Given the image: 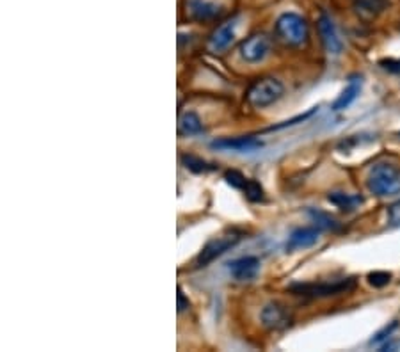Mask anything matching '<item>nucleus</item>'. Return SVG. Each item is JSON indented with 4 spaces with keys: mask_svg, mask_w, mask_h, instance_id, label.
<instances>
[{
    "mask_svg": "<svg viewBox=\"0 0 400 352\" xmlns=\"http://www.w3.org/2000/svg\"><path fill=\"white\" fill-rule=\"evenodd\" d=\"M212 148L219 151H235V153H251L262 148V141L253 135H240V137H221L215 139Z\"/></svg>",
    "mask_w": 400,
    "mask_h": 352,
    "instance_id": "1a4fd4ad",
    "label": "nucleus"
},
{
    "mask_svg": "<svg viewBox=\"0 0 400 352\" xmlns=\"http://www.w3.org/2000/svg\"><path fill=\"white\" fill-rule=\"evenodd\" d=\"M260 319H262V324L270 331H283L292 326V313L282 303H269L262 309Z\"/></svg>",
    "mask_w": 400,
    "mask_h": 352,
    "instance_id": "6e6552de",
    "label": "nucleus"
},
{
    "mask_svg": "<svg viewBox=\"0 0 400 352\" xmlns=\"http://www.w3.org/2000/svg\"><path fill=\"white\" fill-rule=\"evenodd\" d=\"M274 34L286 47L301 48L309 40L308 22L298 13H283L274 25Z\"/></svg>",
    "mask_w": 400,
    "mask_h": 352,
    "instance_id": "f03ea898",
    "label": "nucleus"
},
{
    "mask_svg": "<svg viewBox=\"0 0 400 352\" xmlns=\"http://www.w3.org/2000/svg\"><path fill=\"white\" fill-rule=\"evenodd\" d=\"M392 281V273H386V270H376V273L369 274V283L376 289H383Z\"/></svg>",
    "mask_w": 400,
    "mask_h": 352,
    "instance_id": "4be33fe9",
    "label": "nucleus"
},
{
    "mask_svg": "<svg viewBox=\"0 0 400 352\" xmlns=\"http://www.w3.org/2000/svg\"><path fill=\"white\" fill-rule=\"evenodd\" d=\"M379 64L385 68L386 72L400 73V59H383Z\"/></svg>",
    "mask_w": 400,
    "mask_h": 352,
    "instance_id": "5701e85b",
    "label": "nucleus"
},
{
    "mask_svg": "<svg viewBox=\"0 0 400 352\" xmlns=\"http://www.w3.org/2000/svg\"><path fill=\"white\" fill-rule=\"evenodd\" d=\"M318 32H321L322 43H324L325 50H328L331 56H340L341 52H344V41H341L340 32H338L337 25H334L331 16L321 15V18H318Z\"/></svg>",
    "mask_w": 400,
    "mask_h": 352,
    "instance_id": "9d476101",
    "label": "nucleus"
},
{
    "mask_svg": "<svg viewBox=\"0 0 400 352\" xmlns=\"http://www.w3.org/2000/svg\"><path fill=\"white\" fill-rule=\"evenodd\" d=\"M309 215L315 219L318 228H328V230H338V222L333 217H329L324 212H318V210H309Z\"/></svg>",
    "mask_w": 400,
    "mask_h": 352,
    "instance_id": "aec40b11",
    "label": "nucleus"
},
{
    "mask_svg": "<svg viewBox=\"0 0 400 352\" xmlns=\"http://www.w3.org/2000/svg\"><path fill=\"white\" fill-rule=\"evenodd\" d=\"M183 166L189 171H194V173H208V171H214V164H208L203 158L196 157V155H183L182 157Z\"/></svg>",
    "mask_w": 400,
    "mask_h": 352,
    "instance_id": "a211bd4d",
    "label": "nucleus"
},
{
    "mask_svg": "<svg viewBox=\"0 0 400 352\" xmlns=\"http://www.w3.org/2000/svg\"><path fill=\"white\" fill-rule=\"evenodd\" d=\"M178 132L182 135H199L205 132L203 121L196 112L187 111L178 119Z\"/></svg>",
    "mask_w": 400,
    "mask_h": 352,
    "instance_id": "dca6fc26",
    "label": "nucleus"
},
{
    "mask_svg": "<svg viewBox=\"0 0 400 352\" xmlns=\"http://www.w3.org/2000/svg\"><path fill=\"white\" fill-rule=\"evenodd\" d=\"M244 194L249 201H262L263 199V187L260 185V182H256L254 178H247L246 185H244Z\"/></svg>",
    "mask_w": 400,
    "mask_h": 352,
    "instance_id": "6ab92c4d",
    "label": "nucleus"
},
{
    "mask_svg": "<svg viewBox=\"0 0 400 352\" xmlns=\"http://www.w3.org/2000/svg\"><path fill=\"white\" fill-rule=\"evenodd\" d=\"M361 86H363V77H360V75L351 77L347 86L344 87V91H341L340 95H338V98L333 102L331 109H333L334 112H340V111H345V109H349L351 105L356 102L357 96H360Z\"/></svg>",
    "mask_w": 400,
    "mask_h": 352,
    "instance_id": "4468645a",
    "label": "nucleus"
},
{
    "mask_svg": "<svg viewBox=\"0 0 400 352\" xmlns=\"http://www.w3.org/2000/svg\"><path fill=\"white\" fill-rule=\"evenodd\" d=\"M185 13L190 20L206 24L215 22L224 13V6L217 0H185Z\"/></svg>",
    "mask_w": 400,
    "mask_h": 352,
    "instance_id": "0eeeda50",
    "label": "nucleus"
},
{
    "mask_svg": "<svg viewBox=\"0 0 400 352\" xmlns=\"http://www.w3.org/2000/svg\"><path fill=\"white\" fill-rule=\"evenodd\" d=\"M240 238L242 235L238 234V231H230V234H224L221 235V237H215L212 238V240H208L203 245V250L199 251L198 258H196V266H210L212 261L217 260L219 257H222L226 251H230L231 247H235V245L240 242Z\"/></svg>",
    "mask_w": 400,
    "mask_h": 352,
    "instance_id": "39448f33",
    "label": "nucleus"
},
{
    "mask_svg": "<svg viewBox=\"0 0 400 352\" xmlns=\"http://www.w3.org/2000/svg\"><path fill=\"white\" fill-rule=\"evenodd\" d=\"M318 235H321V228L318 226H301V228L290 234L289 242H286V251L289 253H295V251L308 250V247L317 244Z\"/></svg>",
    "mask_w": 400,
    "mask_h": 352,
    "instance_id": "9b49d317",
    "label": "nucleus"
},
{
    "mask_svg": "<svg viewBox=\"0 0 400 352\" xmlns=\"http://www.w3.org/2000/svg\"><path fill=\"white\" fill-rule=\"evenodd\" d=\"M237 36V18H230L226 20L224 24L219 25L214 32L210 34V40H208V47L214 52H224L231 47V43L235 41Z\"/></svg>",
    "mask_w": 400,
    "mask_h": 352,
    "instance_id": "f8f14e48",
    "label": "nucleus"
},
{
    "mask_svg": "<svg viewBox=\"0 0 400 352\" xmlns=\"http://www.w3.org/2000/svg\"><path fill=\"white\" fill-rule=\"evenodd\" d=\"M283 93H285V87L279 80L272 79V77H263L251 84L246 91V102L253 109H266L282 98Z\"/></svg>",
    "mask_w": 400,
    "mask_h": 352,
    "instance_id": "7ed1b4c3",
    "label": "nucleus"
},
{
    "mask_svg": "<svg viewBox=\"0 0 400 352\" xmlns=\"http://www.w3.org/2000/svg\"><path fill=\"white\" fill-rule=\"evenodd\" d=\"M367 185L379 198H393L400 194V167L392 162H379L370 169Z\"/></svg>",
    "mask_w": 400,
    "mask_h": 352,
    "instance_id": "f257e3e1",
    "label": "nucleus"
},
{
    "mask_svg": "<svg viewBox=\"0 0 400 352\" xmlns=\"http://www.w3.org/2000/svg\"><path fill=\"white\" fill-rule=\"evenodd\" d=\"M238 52H240V57L246 61V63H262L263 59L269 57L270 52H272V40H270L267 34H263V32H258V34H253V36L246 38V40L242 41Z\"/></svg>",
    "mask_w": 400,
    "mask_h": 352,
    "instance_id": "423d86ee",
    "label": "nucleus"
},
{
    "mask_svg": "<svg viewBox=\"0 0 400 352\" xmlns=\"http://www.w3.org/2000/svg\"><path fill=\"white\" fill-rule=\"evenodd\" d=\"M224 180L228 182V185H231L233 189H238V190L244 189V185H246V182H247L246 176H244V174H242L240 171H237V169L226 171Z\"/></svg>",
    "mask_w": 400,
    "mask_h": 352,
    "instance_id": "412c9836",
    "label": "nucleus"
},
{
    "mask_svg": "<svg viewBox=\"0 0 400 352\" xmlns=\"http://www.w3.org/2000/svg\"><path fill=\"white\" fill-rule=\"evenodd\" d=\"M328 199L344 212H353L363 203V198L360 194H349V192H331Z\"/></svg>",
    "mask_w": 400,
    "mask_h": 352,
    "instance_id": "f3484780",
    "label": "nucleus"
},
{
    "mask_svg": "<svg viewBox=\"0 0 400 352\" xmlns=\"http://www.w3.org/2000/svg\"><path fill=\"white\" fill-rule=\"evenodd\" d=\"M231 277L237 281H253L260 273V260L256 257H242L228 266Z\"/></svg>",
    "mask_w": 400,
    "mask_h": 352,
    "instance_id": "ddd939ff",
    "label": "nucleus"
},
{
    "mask_svg": "<svg viewBox=\"0 0 400 352\" xmlns=\"http://www.w3.org/2000/svg\"><path fill=\"white\" fill-rule=\"evenodd\" d=\"M395 328H397V322H393V324L390 326V328H388V326H386V328L383 329V331L377 332L376 338H372V342H370V344H379L380 340H385V338H388L390 335H392V331H393V329H395Z\"/></svg>",
    "mask_w": 400,
    "mask_h": 352,
    "instance_id": "393cba45",
    "label": "nucleus"
},
{
    "mask_svg": "<svg viewBox=\"0 0 400 352\" xmlns=\"http://www.w3.org/2000/svg\"><path fill=\"white\" fill-rule=\"evenodd\" d=\"M176 308H178V312H185V309L190 308V301L185 297V293H183V290L178 286V293H176Z\"/></svg>",
    "mask_w": 400,
    "mask_h": 352,
    "instance_id": "b1692460",
    "label": "nucleus"
},
{
    "mask_svg": "<svg viewBox=\"0 0 400 352\" xmlns=\"http://www.w3.org/2000/svg\"><path fill=\"white\" fill-rule=\"evenodd\" d=\"M356 286V280L349 277V280L340 281H322V283H295L290 286V292L293 296L309 297V299H322V297H333L340 296V293H347Z\"/></svg>",
    "mask_w": 400,
    "mask_h": 352,
    "instance_id": "20e7f679",
    "label": "nucleus"
},
{
    "mask_svg": "<svg viewBox=\"0 0 400 352\" xmlns=\"http://www.w3.org/2000/svg\"><path fill=\"white\" fill-rule=\"evenodd\" d=\"M356 15L363 20H374L388 8L390 0H351Z\"/></svg>",
    "mask_w": 400,
    "mask_h": 352,
    "instance_id": "2eb2a0df",
    "label": "nucleus"
}]
</instances>
